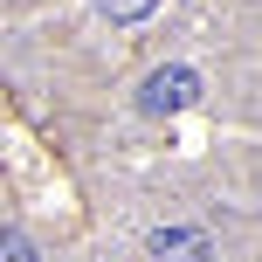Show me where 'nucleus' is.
<instances>
[{"mask_svg": "<svg viewBox=\"0 0 262 262\" xmlns=\"http://www.w3.org/2000/svg\"><path fill=\"white\" fill-rule=\"evenodd\" d=\"M193 97H200V76L172 62V69H152V76H145V90H138V111H145V118H172V111H186Z\"/></svg>", "mask_w": 262, "mask_h": 262, "instance_id": "obj_1", "label": "nucleus"}, {"mask_svg": "<svg viewBox=\"0 0 262 262\" xmlns=\"http://www.w3.org/2000/svg\"><path fill=\"white\" fill-rule=\"evenodd\" d=\"M214 242L200 235V228H159L152 235V262H207Z\"/></svg>", "mask_w": 262, "mask_h": 262, "instance_id": "obj_2", "label": "nucleus"}, {"mask_svg": "<svg viewBox=\"0 0 262 262\" xmlns=\"http://www.w3.org/2000/svg\"><path fill=\"white\" fill-rule=\"evenodd\" d=\"M90 7H97V14H111V21H145L159 0H90Z\"/></svg>", "mask_w": 262, "mask_h": 262, "instance_id": "obj_3", "label": "nucleus"}, {"mask_svg": "<svg viewBox=\"0 0 262 262\" xmlns=\"http://www.w3.org/2000/svg\"><path fill=\"white\" fill-rule=\"evenodd\" d=\"M7 262H35V249H28V235H7Z\"/></svg>", "mask_w": 262, "mask_h": 262, "instance_id": "obj_4", "label": "nucleus"}]
</instances>
